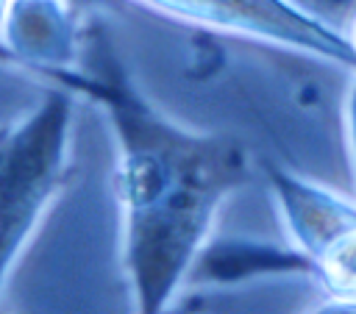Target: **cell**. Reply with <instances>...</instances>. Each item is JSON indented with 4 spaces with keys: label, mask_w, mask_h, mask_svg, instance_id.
I'll use <instances>...</instances> for the list:
<instances>
[{
    "label": "cell",
    "mask_w": 356,
    "mask_h": 314,
    "mask_svg": "<svg viewBox=\"0 0 356 314\" xmlns=\"http://www.w3.org/2000/svg\"><path fill=\"white\" fill-rule=\"evenodd\" d=\"M83 22L75 19L67 0H11L0 28V44L25 69L39 78L67 69L78 61Z\"/></svg>",
    "instance_id": "5b68a950"
},
{
    "label": "cell",
    "mask_w": 356,
    "mask_h": 314,
    "mask_svg": "<svg viewBox=\"0 0 356 314\" xmlns=\"http://www.w3.org/2000/svg\"><path fill=\"white\" fill-rule=\"evenodd\" d=\"M312 314H356V300H325L320 308H314Z\"/></svg>",
    "instance_id": "ba28073f"
},
{
    "label": "cell",
    "mask_w": 356,
    "mask_h": 314,
    "mask_svg": "<svg viewBox=\"0 0 356 314\" xmlns=\"http://www.w3.org/2000/svg\"><path fill=\"white\" fill-rule=\"evenodd\" d=\"M295 8L309 14L312 19L348 33L353 17H356V0H289Z\"/></svg>",
    "instance_id": "8992f818"
},
{
    "label": "cell",
    "mask_w": 356,
    "mask_h": 314,
    "mask_svg": "<svg viewBox=\"0 0 356 314\" xmlns=\"http://www.w3.org/2000/svg\"><path fill=\"white\" fill-rule=\"evenodd\" d=\"M8 6H11V0H0V28H3V22H6V14H8Z\"/></svg>",
    "instance_id": "9c48e42d"
},
{
    "label": "cell",
    "mask_w": 356,
    "mask_h": 314,
    "mask_svg": "<svg viewBox=\"0 0 356 314\" xmlns=\"http://www.w3.org/2000/svg\"><path fill=\"white\" fill-rule=\"evenodd\" d=\"M134 3L186 25H200L209 31L264 42L356 72V50L348 33L312 19L289 0H134Z\"/></svg>",
    "instance_id": "277c9868"
},
{
    "label": "cell",
    "mask_w": 356,
    "mask_h": 314,
    "mask_svg": "<svg viewBox=\"0 0 356 314\" xmlns=\"http://www.w3.org/2000/svg\"><path fill=\"white\" fill-rule=\"evenodd\" d=\"M345 142H348V153H350L353 172H356V72L345 94Z\"/></svg>",
    "instance_id": "52a82bcc"
},
{
    "label": "cell",
    "mask_w": 356,
    "mask_h": 314,
    "mask_svg": "<svg viewBox=\"0 0 356 314\" xmlns=\"http://www.w3.org/2000/svg\"><path fill=\"white\" fill-rule=\"evenodd\" d=\"M47 83L100 106L117 144L122 261L136 314H164L222 203L250 181L245 147L159 111L125 72L106 25L83 22L78 61Z\"/></svg>",
    "instance_id": "6da1fadb"
},
{
    "label": "cell",
    "mask_w": 356,
    "mask_h": 314,
    "mask_svg": "<svg viewBox=\"0 0 356 314\" xmlns=\"http://www.w3.org/2000/svg\"><path fill=\"white\" fill-rule=\"evenodd\" d=\"M72 94L53 86L0 128V289L67 175Z\"/></svg>",
    "instance_id": "7a4b0ae2"
},
{
    "label": "cell",
    "mask_w": 356,
    "mask_h": 314,
    "mask_svg": "<svg viewBox=\"0 0 356 314\" xmlns=\"http://www.w3.org/2000/svg\"><path fill=\"white\" fill-rule=\"evenodd\" d=\"M348 39H350V44H353V50H356V17H353V22H350V28H348Z\"/></svg>",
    "instance_id": "30bf717a"
},
{
    "label": "cell",
    "mask_w": 356,
    "mask_h": 314,
    "mask_svg": "<svg viewBox=\"0 0 356 314\" xmlns=\"http://www.w3.org/2000/svg\"><path fill=\"white\" fill-rule=\"evenodd\" d=\"M264 181L303 270L331 300H356V203L273 161Z\"/></svg>",
    "instance_id": "3957f363"
}]
</instances>
